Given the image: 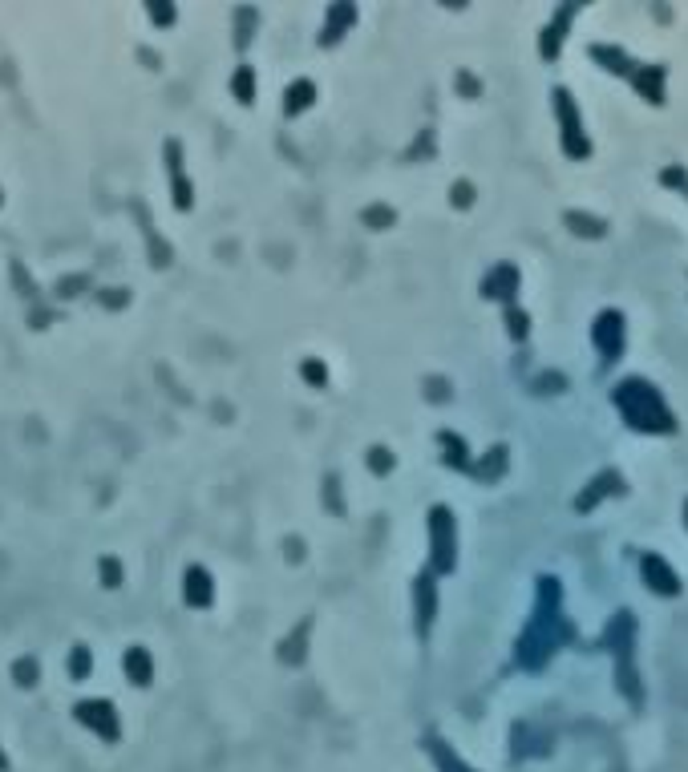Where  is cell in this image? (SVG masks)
Wrapping results in <instances>:
<instances>
[{
    "label": "cell",
    "mask_w": 688,
    "mask_h": 772,
    "mask_svg": "<svg viewBox=\"0 0 688 772\" xmlns=\"http://www.w3.org/2000/svg\"><path fill=\"white\" fill-rule=\"evenodd\" d=\"M616 404L623 408V417L632 420L636 429H672V417H668V408H664V401L644 380H623V388L616 392Z\"/></svg>",
    "instance_id": "obj_1"
},
{
    "label": "cell",
    "mask_w": 688,
    "mask_h": 772,
    "mask_svg": "<svg viewBox=\"0 0 688 772\" xmlns=\"http://www.w3.org/2000/svg\"><path fill=\"white\" fill-rule=\"evenodd\" d=\"M429 526H433V562H438V570H450L454 566V522H450V510H433Z\"/></svg>",
    "instance_id": "obj_2"
},
{
    "label": "cell",
    "mask_w": 688,
    "mask_h": 772,
    "mask_svg": "<svg viewBox=\"0 0 688 772\" xmlns=\"http://www.w3.org/2000/svg\"><path fill=\"white\" fill-rule=\"evenodd\" d=\"M77 720L89 728H98L106 740H114L117 736V720H114V708L106 704V700H89V704H77Z\"/></svg>",
    "instance_id": "obj_3"
},
{
    "label": "cell",
    "mask_w": 688,
    "mask_h": 772,
    "mask_svg": "<svg viewBox=\"0 0 688 772\" xmlns=\"http://www.w3.org/2000/svg\"><path fill=\"white\" fill-rule=\"evenodd\" d=\"M186 603H191V607H207V603H211V579H207V570H198V566L186 570Z\"/></svg>",
    "instance_id": "obj_4"
},
{
    "label": "cell",
    "mask_w": 688,
    "mask_h": 772,
    "mask_svg": "<svg viewBox=\"0 0 688 772\" xmlns=\"http://www.w3.org/2000/svg\"><path fill=\"white\" fill-rule=\"evenodd\" d=\"M595 344L604 348V356H616L620 352V316H599V328H595Z\"/></svg>",
    "instance_id": "obj_5"
},
{
    "label": "cell",
    "mask_w": 688,
    "mask_h": 772,
    "mask_svg": "<svg viewBox=\"0 0 688 772\" xmlns=\"http://www.w3.org/2000/svg\"><path fill=\"white\" fill-rule=\"evenodd\" d=\"M644 574H648V582H652L660 595H672V591L680 586V582H672V570L660 562V558H644Z\"/></svg>",
    "instance_id": "obj_6"
},
{
    "label": "cell",
    "mask_w": 688,
    "mask_h": 772,
    "mask_svg": "<svg viewBox=\"0 0 688 772\" xmlns=\"http://www.w3.org/2000/svg\"><path fill=\"white\" fill-rule=\"evenodd\" d=\"M126 671H130L134 683H150V655L142 647H130L126 651Z\"/></svg>",
    "instance_id": "obj_7"
},
{
    "label": "cell",
    "mask_w": 688,
    "mask_h": 772,
    "mask_svg": "<svg viewBox=\"0 0 688 772\" xmlns=\"http://www.w3.org/2000/svg\"><path fill=\"white\" fill-rule=\"evenodd\" d=\"M308 101H312V85H308V81H295L292 89H288V113L304 110Z\"/></svg>",
    "instance_id": "obj_8"
},
{
    "label": "cell",
    "mask_w": 688,
    "mask_h": 772,
    "mask_svg": "<svg viewBox=\"0 0 688 772\" xmlns=\"http://www.w3.org/2000/svg\"><path fill=\"white\" fill-rule=\"evenodd\" d=\"M89 667H94V660H89V651H85V647H77V651L69 655V671H73L77 679H85V676H89Z\"/></svg>",
    "instance_id": "obj_9"
},
{
    "label": "cell",
    "mask_w": 688,
    "mask_h": 772,
    "mask_svg": "<svg viewBox=\"0 0 688 772\" xmlns=\"http://www.w3.org/2000/svg\"><path fill=\"white\" fill-rule=\"evenodd\" d=\"M13 676H17V683L33 688V683H37V660H20V663H13Z\"/></svg>",
    "instance_id": "obj_10"
},
{
    "label": "cell",
    "mask_w": 688,
    "mask_h": 772,
    "mask_svg": "<svg viewBox=\"0 0 688 772\" xmlns=\"http://www.w3.org/2000/svg\"><path fill=\"white\" fill-rule=\"evenodd\" d=\"M101 582H106V586H117V582H122V566H117L114 558H101Z\"/></svg>",
    "instance_id": "obj_11"
},
{
    "label": "cell",
    "mask_w": 688,
    "mask_h": 772,
    "mask_svg": "<svg viewBox=\"0 0 688 772\" xmlns=\"http://www.w3.org/2000/svg\"><path fill=\"white\" fill-rule=\"evenodd\" d=\"M235 94H239V101H251V69L235 73Z\"/></svg>",
    "instance_id": "obj_12"
},
{
    "label": "cell",
    "mask_w": 688,
    "mask_h": 772,
    "mask_svg": "<svg viewBox=\"0 0 688 772\" xmlns=\"http://www.w3.org/2000/svg\"><path fill=\"white\" fill-rule=\"evenodd\" d=\"M567 219H571L575 231H587V235H599V231H604V226L595 223V219H587V214H567Z\"/></svg>",
    "instance_id": "obj_13"
},
{
    "label": "cell",
    "mask_w": 688,
    "mask_h": 772,
    "mask_svg": "<svg viewBox=\"0 0 688 772\" xmlns=\"http://www.w3.org/2000/svg\"><path fill=\"white\" fill-rule=\"evenodd\" d=\"M82 288H85V275H65V279H61V288H57V291H61V295H77Z\"/></svg>",
    "instance_id": "obj_14"
},
{
    "label": "cell",
    "mask_w": 688,
    "mask_h": 772,
    "mask_svg": "<svg viewBox=\"0 0 688 772\" xmlns=\"http://www.w3.org/2000/svg\"><path fill=\"white\" fill-rule=\"evenodd\" d=\"M174 202H179L182 210L191 207V186H186V182H182V178H174Z\"/></svg>",
    "instance_id": "obj_15"
},
{
    "label": "cell",
    "mask_w": 688,
    "mask_h": 772,
    "mask_svg": "<svg viewBox=\"0 0 688 772\" xmlns=\"http://www.w3.org/2000/svg\"><path fill=\"white\" fill-rule=\"evenodd\" d=\"M150 16H154V20H170V16H174V8H170V4H150Z\"/></svg>",
    "instance_id": "obj_16"
},
{
    "label": "cell",
    "mask_w": 688,
    "mask_h": 772,
    "mask_svg": "<svg viewBox=\"0 0 688 772\" xmlns=\"http://www.w3.org/2000/svg\"><path fill=\"white\" fill-rule=\"evenodd\" d=\"M304 372H308V380H316V385H324V376H328L320 364H304Z\"/></svg>",
    "instance_id": "obj_17"
},
{
    "label": "cell",
    "mask_w": 688,
    "mask_h": 772,
    "mask_svg": "<svg viewBox=\"0 0 688 772\" xmlns=\"http://www.w3.org/2000/svg\"><path fill=\"white\" fill-rule=\"evenodd\" d=\"M101 304H106V307H122V304H126V295H122V291H117V295H101Z\"/></svg>",
    "instance_id": "obj_18"
},
{
    "label": "cell",
    "mask_w": 688,
    "mask_h": 772,
    "mask_svg": "<svg viewBox=\"0 0 688 772\" xmlns=\"http://www.w3.org/2000/svg\"><path fill=\"white\" fill-rule=\"evenodd\" d=\"M393 465V457H385V453H373V469H389Z\"/></svg>",
    "instance_id": "obj_19"
},
{
    "label": "cell",
    "mask_w": 688,
    "mask_h": 772,
    "mask_svg": "<svg viewBox=\"0 0 688 772\" xmlns=\"http://www.w3.org/2000/svg\"><path fill=\"white\" fill-rule=\"evenodd\" d=\"M0 768H4V757H0Z\"/></svg>",
    "instance_id": "obj_20"
}]
</instances>
